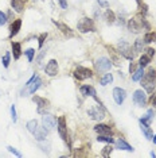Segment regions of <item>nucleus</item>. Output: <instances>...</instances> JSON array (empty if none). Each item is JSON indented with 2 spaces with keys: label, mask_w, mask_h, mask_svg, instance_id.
<instances>
[{
  "label": "nucleus",
  "mask_w": 156,
  "mask_h": 158,
  "mask_svg": "<svg viewBox=\"0 0 156 158\" xmlns=\"http://www.w3.org/2000/svg\"><path fill=\"white\" fill-rule=\"evenodd\" d=\"M127 26L132 34H139L141 30H151V24L148 23V20L145 19V15L143 14H137L135 18L129 19Z\"/></svg>",
  "instance_id": "obj_1"
},
{
  "label": "nucleus",
  "mask_w": 156,
  "mask_h": 158,
  "mask_svg": "<svg viewBox=\"0 0 156 158\" xmlns=\"http://www.w3.org/2000/svg\"><path fill=\"white\" fill-rule=\"evenodd\" d=\"M141 87L147 93H152L156 87V70L154 68H150L147 72H144V76L140 80Z\"/></svg>",
  "instance_id": "obj_2"
},
{
  "label": "nucleus",
  "mask_w": 156,
  "mask_h": 158,
  "mask_svg": "<svg viewBox=\"0 0 156 158\" xmlns=\"http://www.w3.org/2000/svg\"><path fill=\"white\" fill-rule=\"evenodd\" d=\"M41 85H42L41 77H39L38 74H34V76L26 82V89H23V91L20 92V96H28V93L33 95V93H35L41 88Z\"/></svg>",
  "instance_id": "obj_3"
},
{
  "label": "nucleus",
  "mask_w": 156,
  "mask_h": 158,
  "mask_svg": "<svg viewBox=\"0 0 156 158\" xmlns=\"http://www.w3.org/2000/svg\"><path fill=\"white\" fill-rule=\"evenodd\" d=\"M133 52V48L131 46L127 41H120L119 44H117V53H119L120 56H123L124 58L129 60V61H133V57H135V53Z\"/></svg>",
  "instance_id": "obj_4"
},
{
  "label": "nucleus",
  "mask_w": 156,
  "mask_h": 158,
  "mask_svg": "<svg viewBox=\"0 0 156 158\" xmlns=\"http://www.w3.org/2000/svg\"><path fill=\"white\" fill-rule=\"evenodd\" d=\"M77 28H78L80 33H84V34L85 33H94L96 31V24H94L92 18L85 16V18H82V19L80 20V22H78Z\"/></svg>",
  "instance_id": "obj_5"
},
{
  "label": "nucleus",
  "mask_w": 156,
  "mask_h": 158,
  "mask_svg": "<svg viewBox=\"0 0 156 158\" xmlns=\"http://www.w3.org/2000/svg\"><path fill=\"white\" fill-rule=\"evenodd\" d=\"M94 68H96V70L100 72V73L109 72L111 70V68H112V61L109 58H106V57H100V58L96 60Z\"/></svg>",
  "instance_id": "obj_6"
},
{
  "label": "nucleus",
  "mask_w": 156,
  "mask_h": 158,
  "mask_svg": "<svg viewBox=\"0 0 156 158\" xmlns=\"http://www.w3.org/2000/svg\"><path fill=\"white\" fill-rule=\"evenodd\" d=\"M33 102L37 103V106H38V108H37L38 114H41V115L47 114V110L50 108V102H49L47 99L35 95V96H33Z\"/></svg>",
  "instance_id": "obj_7"
},
{
  "label": "nucleus",
  "mask_w": 156,
  "mask_h": 158,
  "mask_svg": "<svg viewBox=\"0 0 156 158\" xmlns=\"http://www.w3.org/2000/svg\"><path fill=\"white\" fill-rule=\"evenodd\" d=\"M57 127H58V134L59 136L65 141L66 143L70 145L69 136H67V126H66V118L65 116H59L58 120H57Z\"/></svg>",
  "instance_id": "obj_8"
},
{
  "label": "nucleus",
  "mask_w": 156,
  "mask_h": 158,
  "mask_svg": "<svg viewBox=\"0 0 156 158\" xmlns=\"http://www.w3.org/2000/svg\"><path fill=\"white\" fill-rule=\"evenodd\" d=\"M88 115H89L93 120L101 122L105 118V108H104V106H101V104H100V106H97V107L89 108V110H88Z\"/></svg>",
  "instance_id": "obj_9"
},
{
  "label": "nucleus",
  "mask_w": 156,
  "mask_h": 158,
  "mask_svg": "<svg viewBox=\"0 0 156 158\" xmlns=\"http://www.w3.org/2000/svg\"><path fill=\"white\" fill-rule=\"evenodd\" d=\"M74 77L77 78V80L82 81V80H86V78H90L93 76V72H92L89 68H85V66H78L76 68V70H74Z\"/></svg>",
  "instance_id": "obj_10"
},
{
  "label": "nucleus",
  "mask_w": 156,
  "mask_h": 158,
  "mask_svg": "<svg viewBox=\"0 0 156 158\" xmlns=\"http://www.w3.org/2000/svg\"><path fill=\"white\" fill-rule=\"evenodd\" d=\"M42 124H43V127L47 131H53L57 126L55 116H53V115H50V114H45L43 116H42Z\"/></svg>",
  "instance_id": "obj_11"
},
{
  "label": "nucleus",
  "mask_w": 156,
  "mask_h": 158,
  "mask_svg": "<svg viewBox=\"0 0 156 158\" xmlns=\"http://www.w3.org/2000/svg\"><path fill=\"white\" fill-rule=\"evenodd\" d=\"M112 95H113V99H115L117 106H121V104L124 103V100L127 99V91L124 88H120V87L113 88Z\"/></svg>",
  "instance_id": "obj_12"
},
{
  "label": "nucleus",
  "mask_w": 156,
  "mask_h": 158,
  "mask_svg": "<svg viewBox=\"0 0 156 158\" xmlns=\"http://www.w3.org/2000/svg\"><path fill=\"white\" fill-rule=\"evenodd\" d=\"M80 92H81V95H84V96H90V98H93L98 104L102 106L101 100L97 98V92H96V89L92 87V85H82V87L80 88Z\"/></svg>",
  "instance_id": "obj_13"
},
{
  "label": "nucleus",
  "mask_w": 156,
  "mask_h": 158,
  "mask_svg": "<svg viewBox=\"0 0 156 158\" xmlns=\"http://www.w3.org/2000/svg\"><path fill=\"white\" fill-rule=\"evenodd\" d=\"M133 103L137 107H144L147 104V96H145V92L143 89H137L133 92Z\"/></svg>",
  "instance_id": "obj_14"
},
{
  "label": "nucleus",
  "mask_w": 156,
  "mask_h": 158,
  "mask_svg": "<svg viewBox=\"0 0 156 158\" xmlns=\"http://www.w3.org/2000/svg\"><path fill=\"white\" fill-rule=\"evenodd\" d=\"M58 70H59V68H58V62H57V60H50L47 62V65H46V68H45L46 74L50 76V77L57 76V74H58Z\"/></svg>",
  "instance_id": "obj_15"
},
{
  "label": "nucleus",
  "mask_w": 156,
  "mask_h": 158,
  "mask_svg": "<svg viewBox=\"0 0 156 158\" xmlns=\"http://www.w3.org/2000/svg\"><path fill=\"white\" fill-rule=\"evenodd\" d=\"M51 22L54 23L55 26L59 28V30H61V33L65 35V37H67V38H73V37H74V31H73L69 26H67V24L62 23V22H58V20H55V19H53Z\"/></svg>",
  "instance_id": "obj_16"
},
{
  "label": "nucleus",
  "mask_w": 156,
  "mask_h": 158,
  "mask_svg": "<svg viewBox=\"0 0 156 158\" xmlns=\"http://www.w3.org/2000/svg\"><path fill=\"white\" fill-rule=\"evenodd\" d=\"M94 131L98 135H112V127L104 123H98L94 126Z\"/></svg>",
  "instance_id": "obj_17"
},
{
  "label": "nucleus",
  "mask_w": 156,
  "mask_h": 158,
  "mask_svg": "<svg viewBox=\"0 0 156 158\" xmlns=\"http://www.w3.org/2000/svg\"><path fill=\"white\" fill-rule=\"evenodd\" d=\"M20 27H22V20L20 19H15L14 22L11 23V26H10V38L15 37V35L19 33Z\"/></svg>",
  "instance_id": "obj_18"
},
{
  "label": "nucleus",
  "mask_w": 156,
  "mask_h": 158,
  "mask_svg": "<svg viewBox=\"0 0 156 158\" xmlns=\"http://www.w3.org/2000/svg\"><path fill=\"white\" fill-rule=\"evenodd\" d=\"M115 145H116V149L117 150H127V152H133V146H131L128 142H125L124 139H117L115 141Z\"/></svg>",
  "instance_id": "obj_19"
},
{
  "label": "nucleus",
  "mask_w": 156,
  "mask_h": 158,
  "mask_svg": "<svg viewBox=\"0 0 156 158\" xmlns=\"http://www.w3.org/2000/svg\"><path fill=\"white\" fill-rule=\"evenodd\" d=\"M47 134H49V131L46 130L45 127H38V130L34 132V136L38 142H43V141H46V138H47Z\"/></svg>",
  "instance_id": "obj_20"
},
{
  "label": "nucleus",
  "mask_w": 156,
  "mask_h": 158,
  "mask_svg": "<svg viewBox=\"0 0 156 158\" xmlns=\"http://www.w3.org/2000/svg\"><path fill=\"white\" fill-rule=\"evenodd\" d=\"M140 130L141 132L144 134V136L148 139V141H151L152 136H154V132H152V128L150 127V124L147 123H143V122H140Z\"/></svg>",
  "instance_id": "obj_21"
},
{
  "label": "nucleus",
  "mask_w": 156,
  "mask_h": 158,
  "mask_svg": "<svg viewBox=\"0 0 156 158\" xmlns=\"http://www.w3.org/2000/svg\"><path fill=\"white\" fill-rule=\"evenodd\" d=\"M104 19H105V22L106 24H115L116 23V15H115V12L112 11V10H106L105 14H104Z\"/></svg>",
  "instance_id": "obj_22"
},
{
  "label": "nucleus",
  "mask_w": 156,
  "mask_h": 158,
  "mask_svg": "<svg viewBox=\"0 0 156 158\" xmlns=\"http://www.w3.org/2000/svg\"><path fill=\"white\" fill-rule=\"evenodd\" d=\"M12 54L15 60H19L20 56H22V45L19 42H12Z\"/></svg>",
  "instance_id": "obj_23"
},
{
  "label": "nucleus",
  "mask_w": 156,
  "mask_h": 158,
  "mask_svg": "<svg viewBox=\"0 0 156 158\" xmlns=\"http://www.w3.org/2000/svg\"><path fill=\"white\" fill-rule=\"evenodd\" d=\"M24 4H26V3H24L23 0H11V7L15 10L16 12H19V14L23 12Z\"/></svg>",
  "instance_id": "obj_24"
},
{
  "label": "nucleus",
  "mask_w": 156,
  "mask_h": 158,
  "mask_svg": "<svg viewBox=\"0 0 156 158\" xmlns=\"http://www.w3.org/2000/svg\"><path fill=\"white\" fill-rule=\"evenodd\" d=\"M133 52L136 53V54H139V53L143 52V49H144V39H141V38H137L136 41H135V44H133Z\"/></svg>",
  "instance_id": "obj_25"
},
{
  "label": "nucleus",
  "mask_w": 156,
  "mask_h": 158,
  "mask_svg": "<svg viewBox=\"0 0 156 158\" xmlns=\"http://www.w3.org/2000/svg\"><path fill=\"white\" fill-rule=\"evenodd\" d=\"M26 127H27V130L30 131L31 134H34V132L38 130V120H37V119H31V120H28V122H27V124H26Z\"/></svg>",
  "instance_id": "obj_26"
},
{
  "label": "nucleus",
  "mask_w": 156,
  "mask_h": 158,
  "mask_svg": "<svg viewBox=\"0 0 156 158\" xmlns=\"http://www.w3.org/2000/svg\"><path fill=\"white\" fill-rule=\"evenodd\" d=\"M154 120V110H148L147 115H144L143 118H140L139 122H143V123H147V124H151V122Z\"/></svg>",
  "instance_id": "obj_27"
},
{
  "label": "nucleus",
  "mask_w": 156,
  "mask_h": 158,
  "mask_svg": "<svg viewBox=\"0 0 156 158\" xmlns=\"http://www.w3.org/2000/svg\"><path fill=\"white\" fill-rule=\"evenodd\" d=\"M143 39H144V44H152V42L156 41V33H154V31H147Z\"/></svg>",
  "instance_id": "obj_28"
},
{
  "label": "nucleus",
  "mask_w": 156,
  "mask_h": 158,
  "mask_svg": "<svg viewBox=\"0 0 156 158\" xmlns=\"http://www.w3.org/2000/svg\"><path fill=\"white\" fill-rule=\"evenodd\" d=\"M112 81H113V76H112V73H106L105 76H102V77H101L100 84L102 85V87H106V85L111 84Z\"/></svg>",
  "instance_id": "obj_29"
},
{
  "label": "nucleus",
  "mask_w": 156,
  "mask_h": 158,
  "mask_svg": "<svg viewBox=\"0 0 156 158\" xmlns=\"http://www.w3.org/2000/svg\"><path fill=\"white\" fill-rule=\"evenodd\" d=\"M136 3H137V8H139L140 14H143V15H147V14H148V6L145 4L143 0H136Z\"/></svg>",
  "instance_id": "obj_30"
},
{
  "label": "nucleus",
  "mask_w": 156,
  "mask_h": 158,
  "mask_svg": "<svg viewBox=\"0 0 156 158\" xmlns=\"http://www.w3.org/2000/svg\"><path fill=\"white\" fill-rule=\"evenodd\" d=\"M144 76V68H139V69H136V72L132 74V81H140L141 77Z\"/></svg>",
  "instance_id": "obj_31"
},
{
  "label": "nucleus",
  "mask_w": 156,
  "mask_h": 158,
  "mask_svg": "<svg viewBox=\"0 0 156 158\" xmlns=\"http://www.w3.org/2000/svg\"><path fill=\"white\" fill-rule=\"evenodd\" d=\"M113 150H115V149L112 147V143H108V145H106L104 149L101 150V156H102V157H105V158H106V157H109V156L112 154Z\"/></svg>",
  "instance_id": "obj_32"
},
{
  "label": "nucleus",
  "mask_w": 156,
  "mask_h": 158,
  "mask_svg": "<svg viewBox=\"0 0 156 158\" xmlns=\"http://www.w3.org/2000/svg\"><path fill=\"white\" fill-rule=\"evenodd\" d=\"M97 141L98 142H104V143H115V139L112 138V135H98Z\"/></svg>",
  "instance_id": "obj_33"
},
{
  "label": "nucleus",
  "mask_w": 156,
  "mask_h": 158,
  "mask_svg": "<svg viewBox=\"0 0 156 158\" xmlns=\"http://www.w3.org/2000/svg\"><path fill=\"white\" fill-rule=\"evenodd\" d=\"M150 61H151V58L150 57H148L147 54H143L140 57V60H139V65L141 66V68H145L148 65V64H150Z\"/></svg>",
  "instance_id": "obj_34"
},
{
  "label": "nucleus",
  "mask_w": 156,
  "mask_h": 158,
  "mask_svg": "<svg viewBox=\"0 0 156 158\" xmlns=\"http://www.w3.org/2000/svg\"><path fill=\"white\" fill-rule=\"evenodd\" d=\"M106 49H108L109 54H112V58H113V61H115V64H116V65H119V57L116 56V50L113 49L112 46H109V45H106Z\"/></svg>",
  "instance_id": "obj_35"
},
{
  "label": "nucleus",
  "mask_w": 156,
  "mask_h": 158,
  "mask_svg": "<svg viewBox=\"0 0 156 158\" xmlns=\"http://www.w3.org/2000/svg\"><path fill=\"white\" fill-rule=\"evenodd\" d=\"M10 61H11V54H10V53H8V52H7V53H6V54H4V56H3V58H2L3 66H4V68H6V69H7V68H8V66H10Z\"/></svg>",
  "instance_id": "obj_36"
},
{
  "label": "nucleus",
  "mask_w": 156,
  "mask_h": 158,
  "mask_svg": "<svg viewBox=\"0 0 156 158\" xmlns=\"http://www.w3.org/2000/svg\"><path fill=\"white\" fill-rule=\"evenodd\" d=\"M24 54L27 56V60H28V62H33V60H34V56H35V49H27L26 52H24Z\"/></svg>",
  "instance_id": "obj_37"
},
{
  "label": "nucleus",
  "mask_w": 156,
  "mask_h": 158,
  "mask_svg": "<svg viewBox=\"0 0 156 158\" xmlns=\"http://www.w3.org/2000/svg\"><path fill=\"white\" fill-rule=\"evenodd\" d=\"M46 38H47V33H42V34L38 37V45H39V48H42V46H43Z\"/></svg>",
  "instance_id": "obj_38"
},
{
  "label": "nucleus",
  "mask_w": 156,
  "mask_h": 158,
  "mask_svg": "<svg viewBox=\"0 0 156 158\" xmlns=\"http://www.w3.org/2000/svg\"><path fill=\"white\" fill-rule=\"evenodd\" d=\"M7 150H8L10 153H12L14 156H16V157H22V156H23V154L20 153L19 150H16V149H15V147H14V146H7Z\"/></svg>",
  "instance_id": "obj_39"
},
{
  "label": "nucleus",
  "mask_w": 156,
  "mask_h": 158,
  "mask_svg": "<svg viewBox=\"0 0 156 158\" xmlns=\"http://www.w3.org/2000/svg\"><path fill=\"white\" fill-rule=\"evenodd\" d=\"M7 20H8L7 14H4L3 11H0V26H4V24L7 23Z\"/></svg>",
  "instance_id": "obj_40"
},
{
  "label": "nucleus",
  "mask_w": 156,
  "mask_h": 158,
  "mask_svg": "<svg viewBox=\"0 0 156 158\" xmlns=\"http://www.w3.org/2000/svg\"><path fill=\"white\" fill-rule=\"evenodd\" d=\"M11 118H12V122L14 123H16V120H18V116H16V108H15V106H11Z\"/></svg>",
  "instance_id": "obj_41"
},
{
  "label": "nucleus",
  "mask_w": 156,
  "mask_h": 158,
  "mask_svg": "<svg viewBox=\"0 0 156 158\" xmlns=\"http://www.w3.org/2000/svg\"><path fill=\"white\" fill-rule=\"evenodd\" d=\"M136 69H137L136 62H131V64H129V73H131V74L135 73V72H136Z\"/></svg>",
  "instance_id": "obj_42"
},
{
  "label": "nucleus",
  "mask_w": 156,
  "mask_h": 158,
  "mask_svg": "<svg viewBox=\"0 0 156 158\" xmlns=\"http://www.w3.org/2000/svg\"><path fill=\"white\" fill-rule=\"evenodd\" d=\"M58 3L62 10H67V0H58Z\"/></svg>",
  "instance_id": "obj_43"
},
{
  "label": "nucleus",
  "mask_w": 156,
  "mask_h": 158,
  "mask_svg": "<svg viewBox=\"0 0 156 158\" xmlns=\"http://www.w3.org/2000/svg\"><path fill=\"white\" fill-rule=\"evenodd\" d=\"M39 146L42 147V150H43V152H49V150H50V143H47V145H43L42 142H39Z\"/></svg>",
  "instance_id": "obj_44"
},
{
  "label": "nucleus",
  "mask_w": 156,
  "mask_h": 158,
  "mask_svg": "<svg viewBox=\"0 0 156 158\" xmlns=\"http://www.w3.org/2000/svg\"><path fill=\"white\" fill-rule=\"evenodd\" d=\"M147 56L150 57V58H152V57L155 56V50L152 49V48H148V49H147Z\"/></svg>",
  "instance_id": "obj_45"
},
{
  "label": "nucleus",
  "mask_w": 156,
  "mask_h": 158,
  "mask_svg": "<svg viewBox=\"0 0 156 158\" xmlns=\"http://www.w3.org/2000/svg\"><path fill=\"white\" fill-rule=\"evenodd\" d=\"M45 56H46V52H42L41 54L38 56V58H37V64H38V65L42 62V60H43V57H45Z\"/></svg>",
  "instance_id": "obj_46"
},
{
  "label": "nucleus",
  "mask_w": 156,
  "mask_h": 158,
  "mask_svg": "<svg viewBox=\"0 0 156 158\" xmlns=\"http://www.w3.org/2000/svg\"><path fill=\"white\" fill-rule=\"evenodd\" d=\"M97 3L100 4L101 7H104V8H108L109 4H108V2H105V0H97Z\"/></svg>",
  "instance_id": "obj_47"
},
{
  "label": "nucleus",
  "mask_w": 156,
  "mask_h": 158,
  "mask_svg": "<svg viewBox=\"0 0 156 158\" xmlns=\"http://www.w3.org/2000/svg\"><path fill=\"white\" fill-rule=\"evenodd\" d=\"M150 102H151V104H152V106H154V107H156V95H154V96H152Z\"/></svg>",
  "instance_id": "obj_48"
},
{
  "label": "nucleus",
  "mask_w": 156,
  "mask_h": 158,
  "mask_svg": "<svg viewBox=\"0 0 156 158\" xmlns=\"http://www.w3.org/2000/svg\"><path fill=\"white\" fill-rule=\"evenodd\" d=\"M120 24V26H124L125 24V20H124V18H119V22H117Z\"/></svg>",
  "instance_id": "obj_49"
},
{
  "label": "nucleus",
  "mask_w": 156,
  "mask_h": 158,
  "mask_svg": "<svg viewBox=\"0 0 156 158\" xmlns=\"http://www.w3.org/2000/svg\"><path fill=\"white\" fill-rule=\"evenodd\" d=\"M7 18H8V19H12V12L11 11L7 12Z\"/></svg>",
  "instance_id": "obj_50"
},
{
  "label": "nucleus",
  "mask_w": 156,
  "mask_h": 158,
  "mask_svg": "<svg viewBox=\"0 0 156 158\" xmlns=\"http://www.w3.org/2000/svg\"><path fill=\"white\" fill-rule=\"evenodd\" d=\"M151 141H154V143H155V145H156V134H155L154 136H152V139H151Z\"/></svg>",
  "instance_id": "obj_51"
},
{
  "label": "nucleus",
  "mask_w": 156,
  "mask_h": 158,
  "mask_svg": "<svg viewBox=\"0 0 156 158\" xmlns=\"http://www.w3.org/2000/svg\"><path fill=\"white\" fill-rule=\"evenodd\" d=\"M150 156H151L152 158H155V157H156V154H155V152H151V154H150Z\"/></svg>",
  "instance_id": "obj_52"
},
{
  "label": "nucleus",
  "mask_w": 156,
  "mask_h": 158,
  "mask_svg": "<svg viewBox=\"0 0 156 158\" xmlns=\"http://www.w3.org/2000/svg\"><path fill=\"white\" fill-rule=\"evenodd\" d=\"M23 2H24V3H27V2H28V0H23Z\"/></svg>",
  "instance_id": "obj_53"
}]
</instances>
